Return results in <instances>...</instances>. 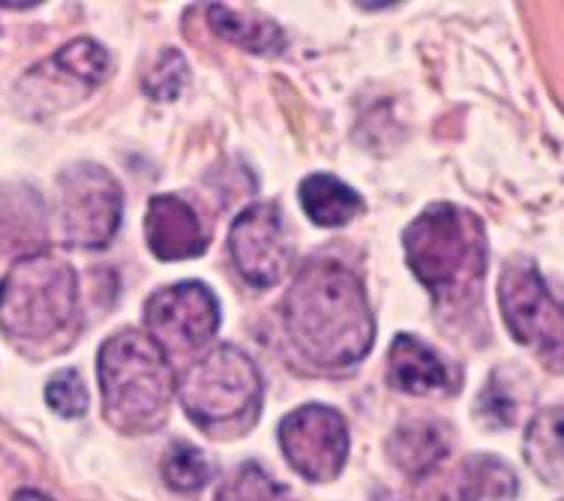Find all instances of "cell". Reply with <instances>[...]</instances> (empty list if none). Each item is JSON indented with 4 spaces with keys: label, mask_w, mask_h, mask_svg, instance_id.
Returning a JSON list of instances; mask_svg holds the SVG:
<instances>
[{
    "label": "cell",
    "mask_w": 564,
    "mask_h": 501,
    "mask_svg": "<svg viewBox=\"0 0 564 501\" xmlns=\"http://www.w3.org/2000/svg\"><path fill=\"white\" fill-rule=\"evenodd\" d=\"M15 501H48L45 495H40V492H31V490H24L15 495Z\"/></svg>",
    "instance_id": "obj_25"
},
{
    "label": "cell",
    "mask_w": 564,
    "mask_h": 501,
    "mask_svg": "<svg viewBox=\"0 0 564 501\" xmlns=\"http://www.w3.org/2000/svg\"><path fill=\"white\" fill-rule=\"evenodd\" d=\"M45 403L61 417H82L87 412V388L78 370L55 372L45 384Z\"/></svg>",
    "instance_id": "obj_23"
},
{
    "label": "cell",
    "mask_w": 564,
    "mask_h": 501,
    "mask_svg": "<svg viewBox=\"0 0 564 501\" xmlns=\"http://www.w3.org/2000/svg\"><path fill=\"white\" fill-rule=\"evenodd\" d=\"M525 459L534 469V475L550 483V487H562V409L553 405L546 412L534 414L525 433Z\"/></svg>",
    "instance_id": "obj_16"
},
{
    "label": "cell",
    "mask_w": 564,
    "mask_h": 501,
    "mask_svg": "<svg viewBox=\"0 0 564 501\" xmlns=\"http://www.w3.org/2000/svg\"><path fill=\"white\" fill-rule=\"evenodd\" d=\"M388 379L397 391L412 393V396L447 391L454 384L451 367L442 360V355L412 334H400L393 339L391 355H388Z\"/></svg>",
    "instance_id": "obj_12"
},
{
    "label": "cell",
    "mask_w": 564,
    "mask_h": 501,
    "mask_svg": "<svg viewBox=\"0 0 564 501\" xmlns=\"http://www.w3.org/2000/svg\"><path fill=\"white\" fill-rule=\"evenodd\" d=\"M144 238L160 262H186L207 250L210 231L186 198L165 193V196H153L148 205Z\"/></svg>",
    "instance_id": "obj_11"
},
{
    "label": "cell",
    "mask_w": 564,
    "mask_h": 501,
    "mask_svg": "<svg viewBox=\"0 0 564 501\" xmlns=\"http://www.w3.org/2000/svg\"><path fill=\"white\" fill-rule=\"evenodd\" d=\"M102 412L115 429L141 436L163 426L174 396L172 360L135 327L102 342L97 360Z\"/></svg>",
    "instance_id": "obj_3"
},
{
    "label": "cell",
    "mask_w": 564,
    "mask_h": 501,
    "mask_svg": "<svg viewBox=\"0 0 564 501\" xmlns=\"http://www.w3.org/2000/svg\"><path fill=\"white\" fill-rule=\"evenodd\" d=\"M447 429L435 421H405L393 429L388 457L409 478H423L447 457Z\"/></svg>",
    "instance_id": "obj_14"
},
{
    "label": "cell",
    "mask_w": 564,
    "mask_h": 501,
    "mask_svg": "<svg viewBox=\"0 0 564 501\" xmlns=\"http://www.w3.org/2000/svg\"><path fill=\"white\" fill-rule=\"evenodd\" d=\"M217 501H294V495L285 483L273 480L261 466L247 462L228 475L226 483L219 487Z\"/></svg>",
    "instance_id": "obj_19"
},
{
    "label": "cell",
    "mask_w": 564,
    "mask_h": 501,
    "mask_svg": "<svg viewBox=\"0 0 564 501\" xmlns=\"http://www.w3.org/2000/svg\"><path fill=\"white\" fill-rule=\"evenodd\" d=\"M480 421L487 426H508L513 424V400H510L505 388L499 384H489L487 391L480 393L478 403Z\"/></svg>",
    "instance_id": "obj_24"
},
{
    "label": "cell",
    "mask_w": 564,
    "mask_h": 501,
    "mask_svg": "<svg viewBox=\"0 0 564 501\" xmlns=\"http://www.w3.org/2000/svg\"><path fill=\"white\" fill-rule=\"evenodd\" d=\"M228 252L238 273L252 288H271L292 268V235L282 210L271 202H256L240 210L228 231Z\"/></svg>",
    "instance_id": "obj_10"
},
{
    "label": "cell",
    "mask_w": 564,
    "mask_h": 501,
    "mask_svg": "<svg viewBox=\"0 0 564 501\" xmlns=\"http://www.w3.org/2000/svg\"><path fill=\"white\" fill-rule=\"evenodd\" d=\"M402 250L435 306L456 309L480 295L487 276V235L471 210L451 202L430 205L402 231Z\"/></svg>",
    "instance_id": "obj_2"
},
{
    "label": "cell",
    "mask_w": 564,
    "mask_h": 501,
    "mask_svg": "<svg viewBox=\"0 0 564 501\" xmlns=\"http://www.w3.org/2000/svg\"><path fill=\"white\" fill-rule=\"evenodd\" d=\"M459 501H513L517 475L496 457L468 459L459 475Z\"/></svg>",
    "instance_id": "obj_17"
},
{
    "label": "cell",
    "mask_w": 564,
    "mask_h": 501,
    "mask_svg": "<svg viewBox=\"0 0 564 501\" xmlns=\"http://www.w3.org/2000/svg\"><path fill=\"white\" fill-rule=\"evenodd\" d=\"M174 391L193 424L217 429L259 412L261 372L256 360L238 346H217L186 367Z\"/></svg>",
    "instance_id": "obj_5"
},
{
    "label": "cell",
    "mask_w": 564,
    "mask_h": 501,
    "mask_svg": "<svg viewBox=\"0 0 564 501\" xmlns=\"http://www.w3.org/2000/svg\"><path fill=\"white\" fill-rule=\"evenodd\" d=\"M282 322L318 370H348L367 358L376 342V318L358 273L337 259H310L282 301Z\"/></svg>",
    "instance_id": "obj_1"
},
{
    "label": "cell",
    "mask_w": 564,
    "mask_h": 501,
    "mask_svg": "<svg viewBox=\"0 0 564 501\" xmlns=\"http://www.w3.org/2000/svg\"><path fill=\"white\" fill-rule=\"evenodd\" d=\"M123 219V189L109 168L76 163L57 177L61 238L78 250H102L118 235Z\"/></svg>",
    "instance_id": "obj_6"
},
{
    "label": "cell",
    "mask_w": 564,
    "mask_h": 501,
    "mask_svg": "<svg viewBox=\"0 0 564 501\" xmlns=\"http://www.w3.org/2000/svg\"><path fill=\"white\" fill-rule=\"evenodd\" d=\"M207 22L210 28L238 48H247L252 55H280L285 52V33L273 19L256 10H238L226 3H210L207 7Z\"/></svg>",
    "instance_id": "obj_13"
},
{
    "label": "cell",
    "mask_w": 564,
    "mask_h": 501,
    "mask_svg": "<svg viewBox=\"0 0 564 501\" xmlns=\"http://www.w3.org/2000/svg\"><path fill=\"white\" fill-rule=\"evenodd\" d=\"M186 81H189V66L184 55L177 48H165L144 76V94L156 102H172L184 94Z\"/></svg>",
    "instance_id": "obj_22"
},
{
    "label": "cell",
    "mask_w": 564,
    "mask_h": 501,
    "mask_svg": "<svg viewBox=\"0 0 564 501\" xmlns=\"http://www.w3.org/2000/svg\"><path fill=\"white\" fill-rule=\"evenodd\" d=\"M280 447L306 480H334L348 459L346 417L330 405H301L280 424Z\"/></svg>",
    "instance_id": "obj_9"
},
{
    "label": "cell",
    "mask_w": 564,
    "mask_h": 501,
    "mask_svg": "<svg viewBox=\"0 0 564 501\" xmlns=\"http://www.w3.org/2000/svg\"><path fill=\"white\" fill-rule=\"evenodd\" d=\"M43 238V207L36 196L19 198V189H0V250Z\"/></svg>",
    "instance_id": "obj_18"
},
{
    "label": "cell",
    "mask_w": 564,
    "mask_h": 501,
    "mask_svg": "<svg viewBox=\"0 0 564 501\" xmlns=\"http://www.w3.org/2000/svg\"><path fill=\"white\" fill-rule=\"evenodd\" d=\"M214 469H210V459L198 450L196 445H186V442H174L165 450L163 459V478L165 483L177 492H196L210 480Z\"/></svg>",
    "instance_id": "obj_20"
},
{
    "label": "cell",
    "mask_w": 564,
    "mask_h": 501,
    "mask_svg": "<svg viewBox=\"0 0 564 501\" xmlns=\"http://www.w3.org/2000/svg\"><path fill=\"white\" fill-rule=\"evenodd\" d=\"M55 61L64 66V69H69L87 90L99 88L111 69L109 52H106L97 40H85V36L66 43L61 52H55Z\"/></svg>",
    "instance_id": "obj_21"
},
{
    "label": "cell",
    "mask_w": 564,
    "mask_h": 501,
    "mask_svg": "<svg viewBox=\"0 0 564 501\" xmlns=\"http://www.w3.org/2000/svg\"><path fill=\"white\" fill-rule=\"evenodd\" d=\"M297 198H301V207L310 217V222L322 226V229H339L351 219L358 217L360 196L348 184H343L339 177L325 175V172H315V175H306L297 186Z\"/></svg>",
    "instance_id": "obj_15"
},
{
    "label": "cell",
    "mask_w": 564,
    "mask_h": 501,
    "mask_svg": "<svg viewBox=\"0 0 564 501\" xmlns=\"http://www.w3.org/2000/svg\"><path fill=\"white\" fill-rule=\"evenodd\" d=\"M144 325L165 358H193L219 330L217 295L198 280L165 285L144 304Z\"/></svg>",
    "instance_id": "obj_8"
},
{
    "label": "cell",
    "mask_w": 564,
    "mask_h": 501,
    "mask_svg": "<svg viewBox=\"0 0 564 501\" xmlns=\"http://www.w3.org/2000/svg\"><path fill=\"white\" fill-rule=\"evenodd\" d=\"M501 318L510 337L562 370V304L550 295L532 259H510L499 276Z\"/></svg>",
    "instance_id": "obj_7"
},
{
    "label": "cell",
    "mask_w": 564,
    "mask_h": 501,
    "mask_svg": "<svg viewBox=\"0 0 564 501\" xmlns=\"http://www.w3.org/2000/svg\"><path fill=\"white\" fill-rule=\"evenodd\" d=\"M78 318V276L55 252H31L0 285V330L12 346L40 349L69 334Z\"/></svg>",
    "instance_id": "obj_4"
}]
</instances>
